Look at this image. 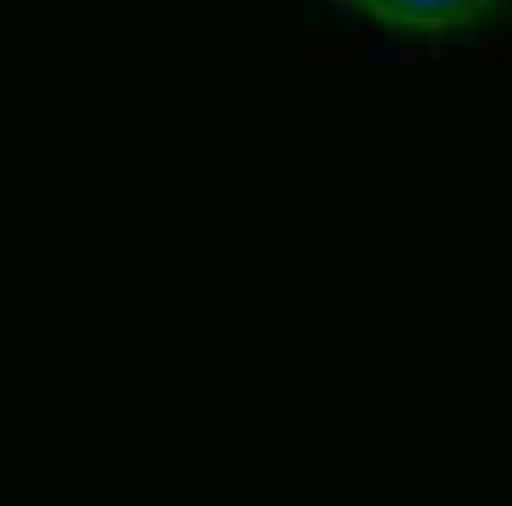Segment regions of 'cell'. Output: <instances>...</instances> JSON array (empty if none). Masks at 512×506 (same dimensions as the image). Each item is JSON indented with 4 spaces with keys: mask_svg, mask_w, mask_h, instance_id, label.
I'll return each instance as SVG.
<instances>
[{
    "mask_svg": "<svg viewBox=\"0 0 512 506\" xmlns=\"http://www.w3.org/2000/svg\"><path fill=\"white\" fill-rule=\"evenodd\" d=\"M346 6H364L370 18L405 24V30H453V24H477L501 12L507 0H346Z\"/></svg>",
    "mask_w": 512,
    "mask_h": 506,
    "instance_id": "obj_1",
    "label": "cell"
}]
</instances>
